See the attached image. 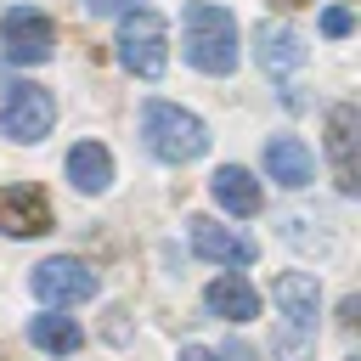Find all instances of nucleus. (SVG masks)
Wrapping results in <instances>:
<instances>
[{"mask_svg": "<svg viewBox=\"0 0 361 361\" xmlns=\"http://www.w3.org/2000/svg\"><path fill=\"white\" fill-rule=\"evenodd\" d=\"M180 45H186V62L197 68V73H214V79H226L231 68H237V23H231V11L226 6H214V0H192L186 11H180Z\"/></svg>", "mask_w": 361, "mask_h": 361, "instance_id": "1", "label": "nucleus"}, {"mask_svg": "<svg viewBox=\"0 0 361 361\" xmlns=\"http://www.w3.org/2000/svg\"><path fill=\"white\" fill-rule=\"evenodd\" d=\"M141 135H147V152L164 158V164H192L209 152V124L175 102H147L141 113Z\"/></svg>", "mask_w": 361, "mask_h": 361, "instance_id": "2", "label": "nucleus"}, {"mask_svg": "<svg viewBox=\"0 0 361 361\" xmlns=\"http://www.w3.org/2000/svg\"><path fill=\"white\" fill-rule=\"evenodd\" d=\"M113 45H118V68H124V73H135V79H164V68H169V28H164V17H158L152 6L124 11Z\"/></svg>", "mask_w": 361, "mask_h": 361, "instance_id": "3", "label": "nucleus"}, {"mask_svg": "<svg viewBox=\"0 0 361 361\" xmlns=\"http://www.w3.org/2000/svg\"><path fill=\"white\" fill-rule=\"evenodd\" d=\"M51 51H56V28H51V17H45L39 6H11V11L0 17V56H6V62L34 68V62H45Z\"/></svg>", "mask_w": 361, "mask_h": 361, "instance_id": "4", "label": "nucleus"}, {"mask_svg": "<svg viewBox=\"0 0 361 361\" xmlns=\"http://www.w3.org/2000/svg\"><path fill=\"white\" fill-rule=\"evenodd\" d=\"M51 124H56V102H51V90H39V85H28V79L6 85V102H0V135H11V141L28 147V141H45Z\"/></svg>", "mask_w": 361, "mask_h": 361, "instance_id": "5", "label": "nucleus"}, {"mask_svg": "<svg viewBox=\"0 0 361 361\" xmlns=\"http://www.w3.org/2000/svg\"><path fill=\"white\" fill-rule=\"evenodd\" d=\"M28 288H34L39 305H79V299L96 293V271L85 259H73V254H56V259H39L34 265Z\"/></svg>", "mask_w": 361, "mask_h": 361, "instance_id": "6", "label": "nucleus"}, {"mask_svg": "<svg viewBox=\"0 0 361 361\" xmlns=\"http://www.w3.org/2000/svg\"><path fill=\"white\" fill-rule=\"evenodd\" d=\"M355 147H361V107H355V102L327 107V158H333V180H338V192H350V197L361 192Z\"/></svg>", "mask_w": 361, "mask_h": 361, "instance_id": "7", "label": "nucleus"}, {"mask_svg": "<svg viewBox=\"0 0 361 361\" xmlns=\"http://www.w3.org/2000/svg\"><path fill=\"white\" fill-rule=\"evenodd\" d=\"M0 231L6 237H39V231H51V197L34 180L0 186Z\"/></svg>", "mask_w": 361, "mask_h": 361, "instance_id": "8", "label": "nucleus"}, {"mask_svg": "<svg viewBox=\"0 0 361 361\" xmlns=\"http://www.w3.org/2000/svg\"><path fill=\"white\" fill-rule=\"evenodd\" d=\"M186 226H192V248L203 259H214V265H254V243L243 231H231V226H220L209 214H192Z\"/></svg>", "mask_w": 361, "mask_h": 361, "instance_id": "9", "label": "nucleus"}, {"mask_svg": "<svg viewBox=\"0 0 361 361\" xmlns=\"http://www.w3.org/2000/svg\"><path fill=\"white\" fill-rule=\"evenodd\" d=\"M271 299H276V310L288 316L282 327H305V333H316V310H322V288H316V276H305V271H282V276L271 282Z\"/></svg>", "mask_w": 361, "mask_h": 361, "instance_id": "10", "label": "nucleus"}, {"mask_svg": "<svg viewBox=\"0 0 361 361\" xmlns=\"http://www.w3.org/2000/svg\"><path fill=\"white\" fill-rule=\"evenodd\" d=\"M265 175H271L276 186L299 192V186L316 180V158H310V147H305L299 135H271V141H265Z\"/></svg>", "mask_w": 361, "mask_h": 361, "instance_id": "11", "label": "nucleus"}, {"mask_svg": "<svg viewBox=\"0 0 361 361\" xmlns=\"http://www.w3.org/2000/svg\"><path fill=\"white\" fill-rule=\"evenodd\" d=\"M254 62L265 73H293L305 62V39L288 28V23H259L254 28Z\"/></svg>", "mask_w": 361, "mask_h": 361, "instance_id": "12", "label": "nucleus"}, {"mask_svg": "<svg viewBox=\"0 0 361 361\" xmlns=\"http://www.w3.org/2000/svg\"><path fill=\"white\" fill-rule=\"evenodd\" d=\"M209 192H214V203H220L226 214H259V203H265L259 180H254L243 164H220V169L209 175Z\"/></svg>", "mask_w": 361, "mask_h": 361, "instance_id": "13", "label": "nucleus"}, {"mask_svg": "<svg viewBox=\"0 0 361 361\" xmlns=\"http://www.w3.org/2000/svg\"><path fill=\"white\" fill-rule=\"evenodd\" d=\"M68 180L79 186V192H107L113 186V152L102 147V141H79V147H68Z\"/></svg>", "mask_w": 361, "mask_h": 361, "instance_id": "14", "label": "nucleus"}, {"mask_svg": "<svg viewBox=\"0 0 361 361\" xmlns=\"http://www.w3.org/2000/svg\"><path fill=\"white\" fill-rule=\"evenodd\" d=\"M203 305L214 310V316H226V322H254L259 316V293L231 271V276H214L209 288H203Z\"/></svg>", "mask_w": 361, "mask_h": 361, "instance_id": "15", "label": "nucleus"}, {"mask_svg": "<svg viewBox=\"0 0 361 361\" xmlns=\"http://www.w3.org/2000/svg\"><path fill=\"white\" fill-rule=\"evenodd\" d=\"M28 344H39V350H51V355H73V350L85 344V327L68 322V316H34V322H28Z\"/></svg>", "mask_w": 361, "mask_h": 361, "instance_id": "16", "label": "nucleus"}, {"mask_svg": "<svg viewBox=\"0 0 361 361\" xmlns=\"http://www.w3.org/2000/svg\"><path fill=\"white\" fill-rule=\"evenodd\" d=\"M271 350H276V361H310V350H316V333H305V327H276Z\"/></svg>", "mask_w": 361, "mask_h": 361, "instance_id": "17", "label": "nucleus"}, {"mask_svg": "<svg viewBox=\"0 0 361 361\" xmlns=\"http://www.w3.org/2000/svg\"><path fill=\"white\" fill-rule=\"evenodd\" d=\"M355 28V17H350V6H327L322 11V34H333V39H344Z\"/></svg>", "mask_w": 361, "mask_h": 361, "instance_id": "18", "label": "nucleus"}, {"mask_svg": "<svg viewBox=\"0 0 361 361\" xmlns=\"http://www.w3.org/2000/svg\"><path fill=\"white\" fill-rule=\"evenodd\" d=\"M90 17H124V11H135L141 0H79Z\"/></svg>", "mask_w": 361, "mask_h": 361, "instance_id": "19", "label": "nucleus"}, {"mask_svg": "<svg viewBox=\"0 0 361 361\" xmlns=\"http://www.w3.org/2000/svg\"><path fill=\"white\" fill-rule=\"evenodd\" d=\"M214 361H259V355H254V350H248L243 338H231V344H226V350H220Z\"/></svg>", "mask_w": 361, "mask_h": 361, "instance_id": "20", "label": "nucleus"}, {"mask_svg": "<svg viewBox=\"0 0 361 361\" xmlns=\"http://www.w3.org/2000/svg\"><path fill=\"white\" fill-rule=\"evenodd\" d=\"M180 361H214V350H203V344H186V350H180Z\"/></svg>", "mask_w": 361, "mask_h": 361, "instance_id": "21", "label": "nucleus"}, {"mask_svg": "<svg viewBox=\"0 0 361 361\" xmlns=\"http://www.w3.org/2000/svg\"><path fill=\"white\" fill-rule=\"evenodd\" d=\"M276 6H282V11H293V6H310V0H276Z\"/></svg>", "mask_w": 361, "mask_h": 361, "instance_id": "22", "label": "nucleus"}]
</instances>
